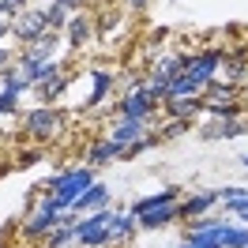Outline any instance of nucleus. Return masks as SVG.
<instances>
[{"mask_svg": "<svg viewBox=\"0 0 248 248\" xmlns=\"http://www.w3.org/2000/svg\"><path fill=\"white\" fill-rule=\"evenodd\" d=\"M91 185H94V170L91 166L68 170L64 177H53V181L46 185L49 192H46V200H42V207H46V211H72V203H76Z\"/></svg>", "mask_w": 248, "mask_h": 248, "instance_id": "f257e3e1", "label": "nucleus"}, {"mask_svg": "<svg viewBox=\"0 0 248 248\" xmlns=\"http://www.w3.org/2000/svg\"><path fill=\"white\" fill-rule=\"evenodd\" d=\"M109 222H113V211H94L91 218H83V222H76V245L83 248H102L109 245Z\"/></svg>", "mask_w": 248, "mask_h": 248, "instance_id": "f03ea898", "label": "nucleus"}, {"mask_svg": "<svg viewBox=\"0 0 248 248\" xmlns=\"http://www.w3.org/2000/svg\"><path fill=\"white\" fill-rule=\"evenodd\" d=\"M46 27L49 23H46V12H42V8H23V12L12 19V34H16L23 46H38V42L49 34Z\"/></svg>", "mask_w": 248, "mask_h": 248, "instance_id": "7ed1b4c3", "label": "nucleus"}, {"mask_svg": "<svg viewBox=\"0 0 248 248\" xmlns=\"http://www.w3.org/2000/svg\"><path fill=\"white\" fill-rule=\"evenodd\" d=\"M222 61H226V53H218V49H207V53H200V57H192V61H188L185 76L203 91V87H207V83H211V79L222 72Z\"/></svg>", "mask_w": 248, "mask_h": 248, "instance_id": "20e7f679", "label": "nucleus"}, {"mask_svg": "<svg viewBox=\"0 0 248 248\" xmlns=\"http://www.w3.org/2000/svg\"><path fill=\"white\" fill-rule=\"evenodd\" d=\"M61 124H64V117L57 113V109L42 106V109H31V113L23 117V132H27V136H34V140H46V136H53Z\"/></svg>", "mask_w": 248, "mask_h": 248, "instance_id": "39448f33", "label": "nucleus"}, {"mask_svg": "<svg viewBox=\"0 0 248 248\" xmlns=\"http://www.w3.org/2000/svg\"><path fill=\"white\" fill-rule=\"evenodd\" d=\"M16 68L31 87H46L53 76H61V61H31V57H23Z\"/></svg>", "mask_w": 248, "mask_h": 248, "instance_id": "423d86ee", "label": "nucleus"}, {"mask_svg": "<svg viewBox=\"0 0 248 248\" xmlns=\"http://www.w3.org/2000/svg\"><path fill=\"white\" fill-rule=\"evenodd\" d=\"M121 117H132V121H151V117H155V102H151V98L136 87L132 94H124V98H121Z\"/></svg>", "mask_w": 248, "mask_h": 248, "instance_id": "0eeeda50", "label": "nucleus"}, {"mask_svg": "<svg viewBox=\"0 0 248 248\" xmlns=\"http://www.w3.org/2000/svg\"><path fill=\"white\" fill-rule=\"evenodd\" d=\"M181 218V203H158V207H151V211H143L136 222H140L143 230H158V226H170V222H177Z\"/></svg>", "mask_w": 248, "mask_h": 248, "instance_id": "6e6552de", "label": "nucleus"}, {"mask_svg": "<svg viewBox=\"0 0 248 248\" xmlns=\"http://www.w3.org/2000/svg\"><path fill=\"white\" fill-rule=\"evenodd\" d=\"M140 136H147V121H132V117H121V124L113 128V136H109V140L121 143V147H128V143H136Z\"/></svg>", "mask_w": 248, "mask_h": 248, "instance_id": "1a4fd4ad", "label": "nucleus"}, {"mask_svg": "<svg viewBox=\"0 0 248 248\" xmlns=\"http://www.w3.org/2000/svg\"><path fill=\"white\" fill-rule=\"evenodd\" d=\"M218 200H222V188H215V192H200V196H192V200L181 203V218H196V215H203V211H211Z\"/></svg>", "mask_w": 248, "mask_h": 248, "instance_id": "9d476101", "label": "nucleus"}, {"mask_svg": "<svg viewBox=\"0 0 248 248\" xmlns=\"http://www.w3.org/2000/svg\"><path fill=\"white\" fill-rule=\"evenodd\" d=\"M136 226H140V222H136V215H132V211H128V215H117V211H113V222H109V245H121V241H128V237H132V233H136Z\"/></svg>", "mask_w": 248, "mask_h": 248, "instance_id": "9b49d317", "label": "nucleus"}, {"mask_svg": "<svg viewBox=\"0 0 248 248\" xmlns=\"http://www.w3.org/2000/svg\"><path fill=\"white\" fill-rule=\"evenodd\" d=\"M106 203H109V188L94 181V185L87 188V192H83V196H79L76 203H72V211H87V207H94V211H102Z\"/></svg>", "mask_w": 248, "mask_h": 248, "instance_id": "f8f14e48", "label": "nucleus"}, {"mask_svg": "<svg viewBox=\"0 0 248 248\" xmlns=\"http://www.w3.org/2000/svg\"><path fill=\"white\" fill-rule=\"evenodd\" d=\"M166 109H170V117L192 121V117L203 109V98H166Z\"/></svg>", "mask_w": 248, "mask_h": 248, "instance_id": "ddd939ff", "label": "nucleus"}, {"mask_svg": "<svg viewBox=\"0 0 248 248\" xmlns=\"http://www.w3.org/2000/svg\"><path fill=\"white\" fill-rule=\"evenodd\" d=\"M188 61H192V57H162V61L155 64V79H162V83L177 79V76L188 68Z\"/></svg>", "mask_w": 248, "mask_h": 248, "instance_id": "4468645a", "label": "nucleus"}, {"mask_svg": "<svg viewBox=\"0 0 248 248\" xmlns=\"http://www.w3.org/2000/svg\"><path fill=\"white\" fill-rule=\"evenodd\" d=\"M124 155V147L121 143H113V140H106V143H94L91 147V166H106V162H113V158H121Z\"/></svg>", "mask_w": 248, "mask_h": 248, "instance_id": "2eb2a0df", "label": "nucleus"}, {"mask_svg": "<svg viewBox=\"0 0 248 248\" xmlns=\"http://www.w3.org/2000/svg\"><path fill=\"white\" fill-rule=\"evenodd\" d=\"M46 248H76V222L49 230L46 233Z\"/></svg>", "mask_w": 248, "mask_h": 248, "instance_id": "dca6fc26", "label": "nucleus"}, {"mask_svg": "<svg viewBox=\"0 0 248 248\" xmlns=\"http://www.w3.org/2000/svg\"><path fill=\"white\" fill-rule=\"evenodd\" d=\"M91 16H87V12H79L76 19H68V42H72V46H83V42H87V38H91Z\"/></svg>", "mask_w": 248, "mask_h": 248, "instance_id": "f3484780", "label": "nucleus"}, {"mask_svg": "<svg viewBox=\"0 0 248 248\" xmlns=\"http://www.w3.org/2000/svg\"><path fill=\"white\" fill-rule=\"evenodd\" d=\"M166 98H200V87H196V83L181 72L177 79H170V83H166Z\"/></svg>", "mask_w": 248, "mask_h": 248, "instance_id": "a211bd4d", "label": "nucleus"}, {"mask_svg": "<svg viewBox=\"0 0 248 248\" xmlns=\"http://www.w3.org/2000/svg\"><path fill=\"white\" fill-rule=\"evenodd\" d=\"M237 98H241V94H237V87H230V83H215V79L207 83V102H211V106H215V102H237Z\"/></svg>", "mask_w": 248, "mask_h": 248, "instance_id": "6ab92c4d", "label": "nucleus"}, {"mask_svg": "<svg viewBox=\"0 0 248 248\" xmlns=\"http://www.w3.org/2000/svg\"><path fill=\"white\" fill-rule=\"evenodd\" d=\"M57 46H61V38H57V34H46L38 46H31L27 57H31V61H53V49H57Z\"/></svg>", "mask_w": 248, "mask_h": 248, "instance_id": "aec40b11", "label": "nucleus"}, {"mask_svg": "<svg viewBox=\"0 0 248 248\" xmlns=\"http://www.w3.org/2000/svg\"><path fill=\"white\" fill-rule=\"evenodd\" d=\"M241 132H245V124L226 121V124H218V128H207L203 136H207V140H233V136H241Z\"/></svg>", "mask_w": 248, "mask_h": 248, "instance_id": "412c9836", "label": "nucleus"}, {"mask_svg": "<svg viewBox=\"0 0 248 248\" xmlns=\"http://www.w3.org/2000/svg\"><path fill=\"white\" fill-rule=\"evenodd\" d=\"M222 248H248V226H226V237H222Z\"/></svg>", "mask_w": 248, "mask_h": 248, "instance_id": "4be33fe9", "label": "nucleus"}, {"mask_svg": "<svg viewBox=\"0 0 248 248\" xmlns=\"http://www.w3.org/2000/svg\"><path fill=\"white\" fill-rule=\"evenodd\" d=\"M140 91L147 94V98H151L155 106H158V102H166V83H162V79H155V76H151V79H143V83H140Z\"/></svg>", "mask_w": 248, "mask_h": 248, "instance_id": "5701e85b", "label": "nucleus"}, {"mask_svg": "<svg viewBox=\"0 0 248 248\" xmlns=\"http://www.w3.org/2000/svg\"><path fill=\"white\" fill-rule=\"evenodd\" d=\"M203 106L211 109L218 121H237V113H241V106H237V102H215V106H211V102H203Z\"/></svg>", "mask_w": 248, "mask_h": 248, "instance_id": "b1692460", "label": "nucleus"}, {"mask_svg": "<svg viewBox=\"0 0 248 248\" xmlns=\"http://www.w3.org/2000/svg\"><path fill=\"white\" fill-rule=\"evenodd\" d=\"M109 87H113V76H109V72H94V94H91V102H87V106H94V102H102Z\"/></svg>", "mask_w": 248, "mask_h": 248, "instance_id": "393cba45", "label": "nucleus"}, {"mask_svg": "<svg viewBox=\"0 0 248 248\" xmlns=\"http://www.w3.org/2000/svg\"><path fill=\"white\" fill-rule=\"evenodd\" d=\"M42 91H46V102H57V98L68 91V76H53L46 87H42Z\"/></svg>", "mask_w": 248, "mask_h": 248, "instance_id": "a878e982", "label": "nucleus"}, {"mask_svg": "<svg viewBox=\"0 0 248 248\" xmlns=\"http://www.w3.org/2000/svg\"><path fill=\"white\" fill-rule=\"evenodd\" d=\"M151 147H155V136H140L136 143H128V147H124V158H140L143 151H151Z\"/></svg>", "mask_w": 248, "mask_h": 248, "instance_id": "bb28decb", "label": "nucleus"}, {"mask_svg": "<svg viewBox=\"0 0 248 248\" xmlns=\"http://www.w3.org/2000/svg\"><path fill=\"white\" fill-rule=\"evenodd\" d=\"M188 128H192V121H181V117H173V121L166 124V132H162V140H177V136H185Z\"/></svg>", "mask_w": 248, "mask_h": 248, "instance_id": "cd10ccee", "label": "nucleus"}, {"mask_svg": "<svg viewBox=\"0 0 248 248\" xmlns=\"http://www.w3.org/2000/svg\"><path fill=\"white\" fill-rule=\"evenodd\" d=\"M46 12V23H53V27H64V19H68V12H64V4H49V8H42Z\"/></svg>", "mask_w": 248, "mask_h": 248, "instance_id": "c85d7f7f", "label": "nucleus"}, {"mask_svg": "<svg viewBox=\"0 0 248 248\" xmlns=\"http://www.w3.org/2000/svg\"><path fill=\"white\" fill-rule=\"evenodd\" d=\"M23 8H27V0H0V16H12V19H16Z\"/></svg>", "mask_w": 248, "mask_h": 248, "instance_id": "c756f323", "label": "nucleus"}, {"mask_svg": "<svg viewBox=\"0 0 248 248\" xmlns=\"http://www.w3.org/2000/svg\"><path fill=\"white\" fill-rule=\"evenodd\" d=\"M16 102H19L16 91H8V87L0 91V113H12V109H16Z\"/></svg>", "mask_w": 248, "mask_h": 248, "instance_id": "7c9ffc66", "label": "nucleus"}, {"mask_svg": "<svg viewBox=\"0 0 248 248\" xmlns=\"http://www.w3.org/2000/svg\"><path fill=\"white\" fill-rule=\"evenodd\" d=\"M57 4H64V12H76V8H83L87 0H57Z\"/></svg>", "mask_w": 248, "mask_h": 248, "instance_id": "2f4dec72", "label": "nucleus"}, {"mask_svg": "<svg viewBox=\"0 0 248 248\" xmlns=\"http://www.w3.org/2000/svg\"><path fill=\"white\" fill-rule=\"evenodd\" d=\"M4 34H12V19L0 16V42H4Z\"/></svg>", "mask_w": 248, "mask_h": 248, "instance_id": "473e14b6", "label": "nucleus"}, {"mask_svg": "<svg viewBox=\"0 0 248 248\" xmlns=\"http://www.w3.org/2000/svg\"><path fill=\"white\" fill-rule=\"evenodd\" d=\"M124 4H128V8H136V12H140V8H147V4H155V0H124Z\"/></svg>", "mask_w": 248, "mask_h": 248, "instance_id": "72a5a7b5", "label": "nucleus"}, {"mask_svg": "<svg viewBox=\"0 0 248 248\" xmlns=\"http://www.w3.org/2000/svg\"><path fill=\"white\" fill-rule=\"evenodd\" d=\"M8 64H12V61H8V49L0 46V72H4V68H8Z\"/></svg>", "mask_w": 248, "mask_h": 248, "instance_id": "f704fd0d", "label": "nucleus"}, {"mask_svg": "<svg viewBox=\"0 0 248 248\" xmlns=\"http://www.w3.org/2000/svg\"><path fill=\"white\" fill-rule=\"evenodd\" d=\"M241 162H245V166H248V155H241Z\"/></svg>", "mask_w": 248, "mask_h": 248, "instance_id": "c9c22d12", "label": "nucleus"}]
</instances>
